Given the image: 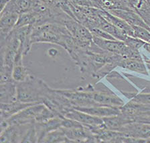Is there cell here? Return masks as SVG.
<instances>
[{
	"mask_svg": "<svg viewBox=\"0 0 150 143\" xmlns=\"http://www.w3.org/2000/svg\"><path fill=\"white\" fill-rule=\"evenodd\" d=\"M127 45L129 46L130 48L135 50H139L140 48L144 47L145 44L146 43L145 41H142L139 38H135V37L128 36L127 38L124 41Z\"/></svg>",
	"mask_w": 150,
	"mask_h": 143,
	"instance_id": "obj_16",
	"label": "cell"
},
{
	"mask_svg": "<svg viewBox=\"0 0 150 143\" xmlns=\"http://www.w3.org/2000/svg\"><path fill=\"white\" fill-rule=\"evenodd\" d=\"M131 8L135 10L139 3V0H125Z\"/></svg>",
	"mask_w": 150,
	"mask_h": 143,
	"instance_id": "obj_19",
	"label": "cell"
},
{
	"mask_svg": "<svg viewBox=\"0 0 150 143\" xmlns=\"http://www.w3.org/2000/svg\"><path fill=\"white\" fill-rule=\"evenodd\" d=\"M31 42L32 44L43 43L58 44L64 48L71 57L78 48L67 28L56 23H46L34 27Z\"/></svg>",
	"mask_w": 150,
	"mask_h": 143,
	"instance_id": "obj_1",
	"label": "cell"
},
{
	"mask_svg": "<svg viewBox=\"0 0 150 143\" xmlns=\"http://www.w3.org/2000/svg\"><path fill=\"white\" fill-rule=\"evenodd\" d=\"M10 0H0V6H1V11L4 10Z\"/></svg>",
	"mask_w": 150,
	"mask_h": 143,
	"instance_id": "obj_21",
	"label": "cell"
},
{
	"mask_svg": "<svg viewBox=\"0 0 150 143\" xmlns=\"http://www.w3.org/2000/svg\"><path fill=\"white\" fill-rule=\"evenodd\" d=\"M28 76L29 75L28 73L27 69L23 67L22 63L14 65L12 71V77L14 81L16 82L25 81Z\"/></svg>",
	"mask_w": 150,
	"mask_h": 143,
	"instance_id": "obj_13",
	"label": "cell"
},
{
	"mask_svg": "<svg viewBox=\"0 0 150 143\" xmlns=\"http://www.w3.org/2000/svg\"><path fill=\"white\" fill-rule=\"evenodd\" d=\"M100 14L104 19L106 20L107 22L111 23L115 26L118 28L119 29L121 30L128 36L133 37V30L132 26H130L125 21L122 20L121 18L117 17V16L112 15L109 11L104 10H100Z\"/></svg>",
	"mask_w": 150,
	"mask_h": 143,
	"instance_id": "obj_10",
	"label": "cell"
},
{
	"mask_svg": "<svg viewBox=\"0 0 150 143\" xmlns=\"http://www.w3.org/2000/svg\"><path fill=\"white\" fill-rule=\"evenodd\" d=\"M54 51L55 50H54V49H51V50L49 51V52H48L49 55L52 56V57H54V56H56V54H57V52L54 53Z\"/></svg>",
	"mask_w": 150,
	"mask_h": 143,
	"instance_id": "obj_23",
	"label": "cell"
},
{
	"mask_svg": "<svg viewBox=\"0 0 150 143\" xmlns=\"http://www.w3.org/2000/svg\"><path fill=\"white\" fill-rule=\"evenodd\" d=\"M142 56L143 59H144V61L145 66H146L147 69L149 70V73H150V58L147 57L146 55H144V54H142Z\"/></svg>",
	"mask_w": 150,
	"mask_h": 143,
	"instance_id": "obj_20",
	"label": "cell"
},
{
	"mask_svg": "<svg viewBox=\"0 0 150 143\" xmlns=\"http://www.w3.org/2000/svg\"><path fill=\"white\" fill-rule=\"evenodd\" d=\"M73 108L79 111L85 112L94 116L99 118H107L120 115L121 114V107L109 106H74Z\"/></svg>",
	"mask_w": 150,
	"mask_h": 143,
	"instance_id": "obj_5",
	"label": "cell"
},
{
	"mask_svg": "<svg viewBox=\"0 0 150 143\" xmlns=\"http://www.w3.org/2000/svg\"><path fill=\"white\" fill-rule=\"evenodd\" d=\"M1 103L8 104L17 101V82L15 81L1 84Z\"/></svg>",
	"mask_w": 150,
	"mask_h": 143,
	"instance_id": "obj_11",
	"label": "cell"
},
{
	"mask_svg": "<svg viewBox=\"0 0 150 143\" xmlns=\"http://www.w3.org/2000/svg\"><path fill=\"white\" fill-rule=\"evenodd\" d=\"M145 1H146V3L147 4V5L149 6V7L150 8V0H145Z\"/></svg>",
	"mask_w": 150,
	"mask_h": 143,
	"instance_id": "obj_24",
	"label": "cell"
},
{
	"mask_svg": "<svg viewBox=\"0 0 150 143\" xmlns=\"http://www.w3.org/2000/svg\"><path fill=\"white\" fill-rule=\"evenodd\" d=\"M61 24L64 25L69 30L77 46L85 50H88L93 42V36L87 28L67 14L63 16Z\"/></svg>",
	"mask_w": 150,
	"mask_h": 143,
	"instance_id": "obj_2",
	"label": "cell"
},
{
	"mask_svg": "<svg viewBox=\"0 0 150 143\" xmlns=\"http://www.w3.org/2000/svg\"><path fill=\"white\" fill-rule=\"evenodd\" d=\"M19 18L16 13L1 11L0 17V36L1 43H3L15 28Z\"/></svg>",
	"mask_w": 150,
	"mask_h": 143,
	"instance_id": "obj_6",
	"label": "cell"
},
{
	"mask_svg": "<svg viewBox=\"0 0 150 143\" xmlns=\"http://www.w3.org/2000/svg\"><path fill=\"white\" fill-rule=\"evenodd\" d=\"M144 48L145 51H147V52L150 53V42L149 43H146L144 46Z\"/></svg>",
	"mask_w": 150,
	"mask_h": 143,
	"instance_id": "obj_22",
	"label": "cell"
},
{
	"mask_svg": "<svg viewBox=\"0 0 150 143\" xmlns=\"http://www.w3.org/2000/svg\"><path fill=\"white\" fill-rule=\"evenodd\" d=\"M64 117L76 120L86 126L105 128L104 120H103V118L94 116L74 108H72L69 112H68L64 115Z\"/></svg>",
	"mask_w": 150,
	"mask_h": 143,
	"instance_id": "obj_4",
	"label": "cell"
},
{
	"mask_svg": "<svg viewBox=\"0 0 150 143\" xmlns=\"http://www.w3.org/2000/svg\"><path fill=\"white\" fill-rule=\"evenodd\" d=\"M20 125H11L1 132V142H19L21 132L20 130Z\"/></svg>",
	"mask_w": 150,
	"mask_h": 143,
	"instance_id": "obj_12",
	"label": "cell"
},
{
	"mask_svg": "<svg viewBox=\"0 0 150 143\" xmlns=\"http://www.w3.org/2000/svg\"><path fill=\"white\" fill-rule=\"evenodd\" d=\"M133 30V37L139 38L145 43L150 42V30L139 26H131Z\"/></svg>",
	"mask_w": 150,
	"mask_h": 143,
	"instance_id": "obj_14",
	"label": "cell"
},
{
	"mask_svg": "<svg viewBox=\"0 0 150 143\" xmlns=\"http://www.w3.org/2000/svg\"><path fill=\"white\" fill-rule=\"evenodd\" d=\"M117 66L130 70V71L139 73L146 76L149 75V72L147 71L143 58H134L123 57L117 63Z\"/></svg>",
	"mask_w": 150,
	"mask_h": 143,
	"instance_id": "obj_8",
	"label": "cell"
},
{
	"mask_svg": "<svg viewBox=\"0 0 150 143\" xmlns=\"http://www.w3.org/2000/svg\"><path fill=\"white\" fill-rule=\"evenodd\" d=\"M123 94L125 95L127 97L132 98L131 102L135 104L150 105V93H140L138 95H134L133 93L128 94V93H124Z\"/></svg>",
	"mask_w": 150,
	"mask_h": 143,
	"instance_id": "obj_15",
	"label": "cell"
},
{
	"mask_svg": "<svg viewBox=\"0 0 150 143\" xmlns=\"http://www.w3.org/2000/svg\"><path fill=\"white\" fill-rule=\"evenodd\" d=\"M72 5L79 7H93L98 8L97 4L92 0H69ZM99 9V8H98Z\"/></svg>",
	"mask_w": 150,
	"mask_h": 143,
	"instance_id": "obj_17",
	"label": "cell"
},
{
	"mask_svg": "<svg viewBox=\"0 0 150 143\" xmlns=\"http://www.w3.org/2000/svg\"><path fill=\"white\" fill-rule=\"evenodd\" d=\"M88 96L98 105L109 107H121L124 102L112 91H94L88 90Z\"/></svg>",
	"mask_w": 150,
	"mask_h": 143,
	"instance_id": "obj_3",
	"label": "cell"
},
{
	"mask_svg": "<svg viewBox=\"0 0 150 143\" xmlns=\"http://www.w3.org/2000/svg\"><path fill=\"white\" fill-rule=\"evenodd\" d=\"M42 2L46 4L51 8H58L61 4L65 1L66 0H41Z\"/></svg>",
	"mask_w": 150,
	"mask_h": 143,
	"instance_id": "obj_18",
	"label": "cell"
},
{
	"mask_svg": "<svg viewBox=\"0 0 150 143\" xmlns=\"http://www.w3.org/2000/svg\"><path fill=\"white\" fill-rule=\"evenodd\" d=\"M108 11H109L112 15L121 18L130 26H139L150 30L148 25L145 22L143 18L135 10H113Z\"/></svg>",
	"mask_w": 150,
	"mask_h": 143,
	"instance_id": "obj_7",
	"label": "cell"
},
{
	"mask_svg": "<svg viewBox=\"0 0 150 143\" xmlns=\"http://www.w3.org/2000/svg\"><path fill=\"white\" fill-rule=\"evenodd\" d=\"M37 104L40 103H24L18 100L8 104L1 103V119H8L22 110Z\"/></svg>",
	"mask_w": 150,
	"mask_h": 143,
	"instance_id": "obj_9",
	"label": "cell"
}]
</instances>
